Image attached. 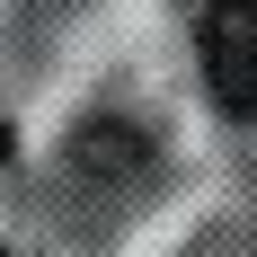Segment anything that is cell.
I'll return each mask as SVG.
<instances>
[{"label":"cell","instance_id":"obj_2","mask_svg":"<svg viewBox=\"0 0 257 257\" xmlns=\"http://www.w3.org/2000/svg\"><path fill=\"white\" fill-rule=\"evenodd\" d=\"M0 257H9V248H0Z\"/></svg>","mask_w":257,"mask_h":257},{"label":"cell","instance_id":"obj_1","mask_svg":"<svg viewBox=\"0 0 257 257\" xmlns=\"http://www.w3.org/2000/svg\"><path fill=\"white\" fill-rule=\"evenodd\" d=\"M204 53V89L222 115H257V0H213L195 27Z\"/></svg>","mask_w":257,"mask_h":257}]
</instances>
